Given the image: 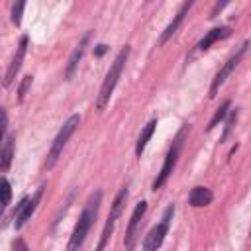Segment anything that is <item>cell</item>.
<instances>
[{"label": "cell", "mask_w": 251, "mask_h": 251, "mask_svg": "<svg viewBox=\"0 0 251 251\" xmlns=\"http://www.w3.org/2000/svg\"><path fill=\"white\" fill-rule=\"evenodd\" d=\"M100 200H102V192H100V190H96V192L88 198V202H86L84 210L80 212L78 222H76V226H75V229H73V233H71L67 251H78L80 245L84 243V239H86V235H88V231H90V227H92V224H94V220H96V216H98Z\"/></svg>", "instance_id": "6da1fadb"}, {"label": "cell", "mask_w": 251, "mask_h": 251, "mask_svg": "<svg viewBox=\"0 0 251 251\" xmlns=\"http://www.w3.org/2000/svg\"><path fill=\"white\" fill-rule=\"evenodd\" d=\"M127 57H129V45H126L116 55L114 63L110 65V71L106 73V78H104V82L100 86V92H98V98H96V108L98 110H104V106L110 102V96H112V92H114V88H116V84H118V80L122 76V71H124V67L127 63Z\"/></svg>", "instance_id": "7a4b0ae2"}, {"label": "cell", "mask_w": 251, "mask_h": 251, "mask_svg": "<svg viewBox=\"0 0 251 251\" xmlns=\"http://www.w3.org/2000/svg\"><path fill=\"white\" fill-rule=\"evenodd\" d=\"M186 135H188V124H184V126L178 129V133L175 135V139H173V143H171V147H169V151H167L165 163H163V167H161L157 178L153 180V190H159V188L167 182V178L171 176V173L175 171V165H176V161H178V155H180V149H182V145H184Z\"/></svg>", "instance_id": "3957f363"}, {"label": "cell", "mask_w": 251, "mask_h": 251, "mask_svg": "<svg viewBox=\"0 0 251 251\" xmlns=\"http://www.w3.org/2000/svg\"><path fill=\"white\" fill-rule=\"evenodd\" d=\"M78 122H80L78 114H73V116L63 124V127L59 129V133H57V137L53 139V145H51V149H49V153H47V161H45V167H47V169H51V167L57 163V159H59V155L63 153V147L67 145L69 137H71V135L75 133V129L78 127Z\"/></svg>", "instance_id": "277c9868"}, {"label": "cell", "mask_w": 251, "mask_h": 251, "mask_svg": "<svg viewBox=\"0 0 251 251\" xmlns=\"http://www.w3.org/2000/svg\"><path fill=\"white\" fill-rule=\"evenodd\" d=\"M173 216H175V204L167 206V210H165V214H163L161 222H159L155 227H151V229H149V233H147V235H145V239H143V251H157V249L163 245V241H165V235H167V231H169V224H171Z\"/></svg>", "instance_id": "5b68a950"}, {"label": "cell", "mask_w": 251, "mask_h": 251, "mask_svg": "<svg viewBox=\"0 0 251 251\" xmlns=\"http://www.w3.org/2000/svg\"><path fill=\"white\" fill-rule=\"evenodd\" d=\"M126 200H127V186H124V188L116 194V198H114V202H112V208H110L108 220H106V224H104V229H102V233H100V241H98V245H96V251H104V247H106L108 239L112 237V231H114L116 220L120 218V214H122V208H124Z\"/></svg>", "instance_id": "8992f818"}, {"label": "cell", "mask_w": 251, "mask_h": 251, "mask_svg": "<svg viewBox=\"0 0 251 251\" xmlns=\"http://www.w3.org/2000/svg\"><path fill=\"white\" fill-rule=\"evenodd\" d=\"M247 47H249V41H243V45L224 63V67L216 73V76H214V80H212V84H210V98H214L216 94H218V90H220V86L226 82V78L235 71V67L241 63V59H243V55L247 53Z\"/></svg>", "instance_id": "52a82bcc"}, {"label": "cell", "mask_w": 251, "mask_h": 251, "mask_svg": "<svg viewBox=\"0 0 251 251\" xmlns=\"http://www.w3.org/2000/svg\"><path fill=\"white\" fill-rule=\"evenodd\" d=\"M147 212V202L141 200L135 204L133 212H131V218H129V224H127V229H126V237H124V245H126V251H133L135 247V239H137V229L141 226V220Z\"/></svg>", "instance_id": "ba28073f"}, {"label": "cell", "mask_w": 251, "mask_h": 251, "mask_svg": "<svg viewBox=\"0 0 251 251\" xmlns=\"http://www.w3.org/2000/svg\"><path fill=\"white\" fill-rule=\"evenodd\" d=\"M43 188L45 186H39L37 188V192L31 196V198H22V202L18 204V208H16V212H14V226H16V229H20V227H24L25 226V222L31 218V214L35 212V208H37V204H39V200H41V196H43Z\"/></svg>", "instance_id": "9c48e42d"}, {"label": "cell", "mask_w": 251, "mask_h": 251, "mask_svg": "<svg viewBox=\"0 0 251 251\" xmlns=\"http://www.w3.org/2000/svg\"><path fill=\"white\" fill-rule=\"evenodd\" d=\"M27 43H29L27 35H22V37H20V43L16 45L14 57H12V61H10V65H8L6 76H4V84H6V86H10V84L14 82L16 75H18V71H20V67H22V61H24V57H25V51H27Z\"/></svg>", "instance_id": "30bf717a"}, {"label": "cell", "mask_w": 251, "mask_h": 251, "mask_svg": "<svg viewBox=\"0 0 251 251\" xmlns=\"http://www.w3.org/2000/svg\"><path fill=\"white\" fill-rule=\"evenodd\" d=\"M190 8H192V2H184L182 6H180V10L175 14V18H173V22L165 27V31L161 33V37H159V45H165L175 33H176V29L180 27V24L184 22V18H186V14L190 12Z\"/></svg>", "instance_id": "8fae6325"}, {"label": "cell", "mask_w": 251, "mask_h": 251, "mask_svg": "<svg viewBox=\"0 0 251 251\" xmlns=\"http://www.w3.org/2000/svg\"><path fill=\"white\" fill-rule=\"evenodd\" d=\"M229 35H231V27H227V25L214 27V29H210V31L196 43L194 51H208L212 43H216V41H220V39H226V37H229Z\"/></svg>", "instance_id": "7c38bea8"}, {"label": "cell", "mask_w": 251, "mask_h": 251, "mask_svg": "<svg viewBox=\"0 0 251 251\" xmlns=\"http://www.w3.org/2000/svg\"><path fill=\"white\" fill-rule=\"evenodd\" d=\"M88 39H90V33H84L82 39H80V41L76 43V47L73 49V53H71V57H69V63H67V71H65V78H67V80L73 78V75H75V71H76V67H78V61L82 59V55H84V51H86Z\"/></svg>", "instance_id": "4fadbf2b"}, {"label": "cell", "mask_w": 251, "mask_h": 251, "mask_svg": "<svg viewBox=\"0 0 251 251\" xmlns=\"http://www.w3.org/2000/svg\"><path fill=\"white\" fill-rule=\"evenodd\" d=\"M212 198H214V194H212L210 188H206V186H194L190 190V194H188V204L192 208H202V206H208L212 202Z\"/></svg>", "instance_id": "5bb4252c"}, {"label": "cell", "mask_w": 251, "mask_h": 251, "mask_svg": "<svg viewBox=\"0 0 251 251\" xmlns=\"http://www.w3.org/2000/svg\"><path fill=\"white\" fill-rule=\"evenodd\" d=\"M155 127H157V120H151V122H147V126L141 129V133H139V137H137V143H135V155H137V157H141V153L145 151V147H147V143H149V139H151Z\"/></svg>", "instance_id": "9a60e30c"}, {"label": "cell", "mask_w": 251, "mask_h": 251, "mask_svg": "<svg viewBox=\"0 0 251 251\" xmlns=\"http://www.w3.org/2000/svg\"><path fill=\"white\" fill-rule=\"evenodd\" d=\"M12 157H14V137L8 135V137L4 139L2 149H0V171H8V169H10Z\"/></svg>", "instance_id": "2e32d148"}, {"label": "cell", "mask_w": 251, "mask_h": 251, "mask_svg": "<svg viewBox=\"0 0 251 251\" xmlns=\"http://www.w3.org/2000/svg\"><path fill=\"white\" fill-rule=\"evenodd\" d=\"M229 108H231V100H224V102L220 104V108L214 112V116H212V120H210L208 127H206V131H212L220 122H224V120H226V116L229 114Z\"/></svg>", "instance_id": "e0dca14e"}, {"label": "cell", "mask_w": 251, "mask_h": 251, "mask_svg": "<svg viewBox=\"0 0 251 251\" xmlns=\"http://www.w3.org/2000/svg\"><path fill=\"white\" fill-rule=\"evenodd\" d=\"M10 200H12V186L6 176H0V218L6 210V206L10 204Z\"/></svg>", "instance_id": "ac0fdd59"}, {"label": "cell", "mask_w": 251, "mask_h": 251, "mask_svg": "<svg viewBox=\"0 0 251 251\" xmlns=\"http://www.w3.org/2000/svg\"><path fill=\"white\" fill-rule=\"evenodd\" d=\"M25 8V2H18L12 6V24L14 25H20L22 24V12Z\"/></svg>", "instance_id": "d6986e66"}, {"label": "cell", "mask_w": 251, "mask_h": 251, "mask_svg": "<svg viewBox=\"0 0 251 251\" xmlns=\"http://www.w3.org/2000/svg\"><path fill=\"white\" fill-rule=\"evenodd\" d=\"M31 82H33V76H31V75H25L24 80H22V84H20V88H18V100H20V102L24 100V96H25L27 88L31 86Z\"/></svg>", "instance_id": "ffe728a7"}, {"label": "cell", "mask_w": 251, "mask_h": 251, "mask_svg": "<svg viewBox=\"0 0 251 251\" xmlns=\"http://www.w3.org/2000/svg\"><path fill=\"white\" fill-rule=\"evenodd\" d=\"M227 118V122H226V131H224V139L227 137V133L231 131V127H233V124H235V120H237V108H233L231 112H229V116H226Z\"/></svg>", "instance_id": "44dd1931"}, {"label": "cell", "mask_w": 251, "mask_h": 251, "mask_svg": "<svg viewBox=\"0 0 251 251\" xmlns=\"http://www.w3.org/2000/svg\"><path fill=\"white\" fill-rule=\"evenodd\" d=\"M6 129H8V116H6V110L0 106V141L6 135Z\"/></svg>", "instance_id": "7402d4cb"}, {"label": "cell", "mask_w": 251, "mask_h": 251, "mask_svg": "<svg viewBox=\"0 0 251 251\" xmlns=\"http://www.w3.org/2000/svg\"><path fill=\"white\" fill-rule=\"evenodd\" d=\"M12 249H14V251H29L27 243H25L22 237H16V239H14V243H12Z\"/></svg>", "instance_id": "603a6c76"}, {"label": "cell", "mask_w": 251, "mask_h": 251, "mask_svg": "<svg viewBox=\"0 0 251 251\" xmlns=\"http://www.w3.org/2000/svg\"><path fill=\"white\" fill-rule=\"evenodd\" d=\"M106 51H108V47H106L104 43H98V45H96V49H94V55H96V57H102Z\"/></svg>", "instance_id": "cb8c5ba5"}, {"label": "cell", "mask_w": 251, "mask_h": 251, "mask_svg": "<svg viewBox=\"0 0 251 251\" xmlns=\"http://www.w3.org/2000/svg\"><path fill=\"white\" fill-rule=\"evenodd\" d=\"M224 6H226V2H218V4L214 6V10L210 12V18H216V14H218V12H220V10L224 8Z\"/></svg>", "instance_id": "d4e9b609"}, {"label": "cell", "mask_w": 251, "mask_h": 251, "mask_svg": "<svg viewBox=\"0 0 251 251\" xmlns=\"http://www.w3.org/2000/svg\"><path fill=\"white\" fill-rule=\"evenodd\" d=\"M0 149H2V141H0Z\"/></svg>", "instance_id": "484cf974"}]
</instances>
